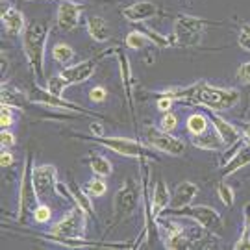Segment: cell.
<instances>
[{
	"label": "cell",
	"mask_w": 250,
	"mask_h": 250,
	"mask_svg": "<svg viewBox=\"0 0 250 250\" xmlns=\"http://www.w3.org/2000/svg\"><path fill=\"white\" fill-rule=\"evenodd\" d=\"M158 228L165 232V241H163V247H165V249L178 250V249H191V247H195V245L191 243V237L186 235L182 224L167 219V221H163Z\"/></svg>",
	"instance_id": "obj_15"
},
{
	"label": "cell",
	"mask_w": 250,
	"mask_h": 250,
	"mask_svg": "<svg viewBox=\"0 0 250 250\" xmlns=\"http://www.w3.org/2000/svg\"><path fill=\"white\" fill-rule=\"evenodd\" d=\"M85 30H87V34L89 37L95 41V43H107L109 41V24H107V21L104 17H100V15H91L87 17L85 21Z\"/></svg>",
	"instance_id": "obj_21"
},
{
	"label": "cell",
	"mask_w": 250,
	"mask_h": 250,
	"mask_svg": "<svg viewBox=\"0 0 250 250\" xmlns=\"http://www.w3.org/2000/svg\"><path fill=\"white\" fill-rule=\"evenodd\" d=\"M170 198H172V193H170L169 186L165 184V180H158L152 189V215L156 221L170 206Z\"/></svg>",
	"instance_id": "obj_19"
},
{
	"label": "cell",
	"mask_w": 250,
	"mask_h": 250,
	"mask_svg": "<svg viewBox=\"0 0 250 250\" xmlns=\"http://www.w3.org/2000/svg\"><path fill=\"white\" fill-rule=\"evenodd\" d=\"M15 143H17V137H15V134L9 128L0 130V146L2 148H13Z\"/></svg>",
	"instance_id": "obj_38"
},
{
	"label": "cell",
	"mask_w": 250,
	"mask_h": 250,
	"mask_svg": "<svg viewBox=\"0 0 250 250\" xmlns=\"http://www.w3.org/2000/svg\"><path fill=\"white\" fill-rule=\"evenodd\" d=\"M241 132H243V137L247 139V143L250 145V123L249 121H243L241 123Z\"/></svg>",
	"instance_id": "obj_42"
},
{
	"label": "cell",
	"mask_w": 250,
	"mask_h": 250,
	"mask_svg": "<svg viewBox=\"0 0 250 250\" xmlns=\"http://www.w3.org/2000/svg\"><path fill=\"white\" fill-rule=\"evenodd\" d=\"M85 191L89 193L93 198H100L104 197L107 193V184L104 178H100V176H97V178H93L87 182V186H85Z\"/></svg>",
	"instance_id": "obj_32"
},
{
	"label": "cell",
	"mask_w": 250,
	"mask_h": 250,
	"mask_svg": "<svg viewBox=\"0 0 250 250\" xmlns=\"http://www.w3.org/2000/svg\"><path fill=\"white\" fill-rule=\"evenodd\" d=\"M161 93L169 95L174 100L197 104L208 111H217V113L232 109L241 100V93L237 89L211 85L204 80L197 82L193 85H188V87H169V89H163Z\"/></svg>",
	"instance_id": "obj_1"
},
{
	"label": "cell",
	"mask_w": 250,
	"mask_h": 250,
	"mask_svg": "<svg viewBox=\"0 0 250 250\" xmlns=\"http://www.w3.org/2000/svg\"><path fill=\"white\" fill-rule=\"evenodd\" d=\"M145 137H146L148 146H152L154 150L161 152V154H167L172 158H180V156L186 154V141L182 137L172 135L170 132H163L160 128L146 126L145 128Z\"/></svg>",
	"instance_id": "obj_8"
},
{
	"label": "cell",
	"mask_w": 250,
	"mask_h": 250,
	"mask_svg": "<svg viewBox=\"0 0 250 250\" xmlns=\"http://www.w3.org/2000/svg\"><path fill=\"white\" fill-rule=\"evenodd\" d=\"M15 163V156L11 154L9 148H2V154H0V165L4 167V169H8Z\"/></svg>",
	"instance_id": "obj_40"
},
{
	"label": "cell",
	"mask_w": 250,
	"mask_h": 250,
	"mask_svg": "<svg viewBox=\"0 0 250 250\" xmlns=\"http://www.w3.org/2000/svg\"><path fill=\"white\" fill-rule=\"evenodd\" d=\"M247 165H250V145L249 143L245 145V146H241L239 150H235V154L226 161V165L223 167L221 174H223V178H228V176L235 174L237 170H241L243 167H247Z\"/></svg>",
	"instance_id": "obj_22"
},
{
	"label": "cell",
	"mask_w": 250,
	"mask_h": 250,
	"mask_svg": "<svg viewBox=\"0 0 250 250\" xmlns=\"http://www.w3.org/2000/svg\"><path fill=\"white\" fill-rule=\"evenodd\" d=\"M160 130L163 132H174L176 128H178V117L176 113H172V111H167V113H161V119H160V126H158Z\"/></svg>",
	"instance_id": "obj_34"
},
{
	"label": "cell",
	"mask_w": 250,
	"mask_h": 250,
	"mask_svg": "<svg viewBox=\"0 0 250 250\" xmlns=\"http://www.w3.org/2000/svg\"><path fill=\"white\" fill-rule=\"evenodd\" d=\"M32 170H34V158H32V152L28 150L24 156L22 169H21V180H19V224H26L28 219H32L36 206L41 202L36 186H34Z\"/></svg>",
	"instance_id": "obj_5"
},
{
	"label": "cell",
	"mask_w": 250,
	"mask_h": 250,
	"mask_svg": "<svg viewBox=\"0 0 250 250\" xmlns=\"http://www.w3.org/2000/svg\"><path fill=\"white\" fill-rule=\"evenodd\" d=\"M48 36H50V26L45 21L28 22L26 30L21 36L22 54H24L28 67H30L32 74L36 76V80H41L45 76V54Z\"/></svg>",
	"instance_id": "obj_2"
},
{
	"label": "cell",
	"mask_w": 250,
	"mask_h": 250,
	"mask_svg": "<svg viewBox=\"0 0 250 250\" xmlns=\"http://www.w3.org/2000/svg\"><path fill=\"white\" fill-rule=\"evenodd\" d=\"M45 87L48 93H52L56 97H63V95H65V89L69 87V82L65 80L62 74H52V76H48Z\"/></svg>",
	"instance_id": "obj_30"
},
{
	"label": "cell",
	"mask_w": 250,
	"mask_h": 250,
	"mask_svg": "<svg viewBox=\"0 0 250 250\" xmlns=\"http://www.w3.org/2000/svg\"><path fill=\"white\" fill-rule=\"evenodd\" d=\"M115 54H117V62H119V71H121V82H123V87H125L126 102H128V109H130L132 119H135V107H134L135 78H134V72H132V65H130V60H128L125 50L115 48Z\"/></svg>",
	"instance_id": "obj_14"
},
{
	"label": "cell",
	"mask_w": 250,
	"mask_h": 250,
	"mask_svg": "<svg viewBox=\"0 0 250 250\" xmlns=\"http://www.w3.org/2000/svg\"><path fill=\"white\" fill-rule=\"evenodd\" d=\"M32 176H34V186H36V191L41 200L48 197L52 191H56V184H58V169H56V165H50V163L36 165L34 170H32Z\"/></svg>",
	"instance_id": "obj_13"
},
{
	"label": "cell",
	"mask_w": 250,
	"mask_h": 250,
	"mask_svg": "<svg viewBox=\"0 0 250 250\" xmlns=\"http://www.w3.org/2000/svg\"><path fill=\"white\" fill-rule=\"evenodd\" d=\"M211 22L197 15H186L182 13L176 17L172 24V32L169 36L170 46H184V48H197L202 43L206 28Z\"/></svg>",
	"instance_id": "obj_3"
},
{
	"label": "cell",
	"mask_w": 250,
	"mask_h": 250,
	"mask_svg": "<svg viewBox=\"0 0 250 250\" xmlns=\"http://www.w3.org/2000/svg\"><path fill=\"white\" fill-rule=\"evenodd\" d=\"M107 52H102L99 56H95V58H89V60H83L80 63H74V65H67V67H63L62 69V74L65 80L69 82V85H80L83 82H87L95 74L97 71V65L99 62L106 56Z\"/></svg>",
	"instance_id": "obj_10"
},
{
	"label": "cell",
	"mask_w": 250,
	"mask_h": 250,
	"mask_svg": "<svg viewBox=\"0 0 250 250\" xmlns=\"http://www.w3.org/2000/svg\"><path fill=\"white\" fill-rule=\"evenodd\" d=\"M82 141H91L100 146H104L107 150L115 152L119 156L125 158H134V160H141V158H148V160H156V156L152 154V146L141 143L137 139H130V137H121V135H102V137H95V135H76Z\"/></svg>",
	"instance_id": "obj_4"
},
{
	"label": "cell",
	"mask_w": 250,
	"mask_h": 250,
	"mask_svg": "<svg viewBox=\"0 0 250 250\" xmlns=\"http://www.w3.org/2000/svg\"><path fill=\"white\" fill-rule=\"evenodd\" d=\"M208 117H209V123H211V126L215 128V132L221 135V139L224 141L226 148H230V146H233V145H237L241 141V137H243L241 128H237L233 123L226 121V119H224L221 113H217V111H209Z\"/></svg>",
	"instance_id": "obj_16"
},
{
	"label": "cell",
	"mask_w": 250,
	"mask_h": 250,
	"mask_svg": "<svg viewBox=\"0 0 250 250\" xmlns=\"http://www.w3.org/2000/svg\"><path fill=\"white\" fill-rule=\"evenodd\" d=\"M217 197H219V200H221V204L224 206V208H233V204H235V191H233V188L230 186V184H226V182H219L217 184Z\"/></svg>",
	"instance_id": "obj_29"
},
{
	"label": "cell",
	"mask_w": 250,
	"mask_h": 250,
	"mask_svg": "<svg viewBox=\"0 0 250 250\" xmlns=\"http://www.w3.org/2000/svg\"><path fill=\"white\" fill-rule=\"evenodd\" d=\"M186 130H188L191 135H198L204 134L206 130H209V117L200 113V111H195L188 115L186 119Z\"/></svg>",
	"instance_id": "obj_26"
},
{
	"label": "cell",
	"mask_w": 250,
	"mask_h": 250,
	"mask_svg": "<svg viewBox=\"0 0 250 250\" xmlns=\"http://www.w3.org/2000/svg\"><path fill=\"white\" fill-rule=\"evenodd\" d=\"M28 102H32V100L24 91L17 89L9 83H2V104H8V106L22 111Z\"/></svg>",
	"instance_id": "obj_23"
},
{
	"label": "cell",
	"mask_w": 250,
	"mask_h": 250,
	"mask_svg": "<svg viewBox=\"0 0 250 250\" xmlns=\"http://www.w3.org/2000/svg\"><path fill=\"white\" fill-rule=\"evenodd\" d=\"M198 193H200V189H198V186L195 182H191V180L180 182L178 186L174 188V191H172L169 209H182L186 206H191L193 200L198 197Z\"/></svg>",
	"instance_id": "obj_18"
},
{
	"label": "cell",
	"mask_w": 250,
	"mask_h": 250,
	"mask_svg": "<svg viewBox=\"0 0 250 250\" xmlns=\"http://www.w3.org/2000/svg\"><path fill=\"white\" fill-rule=\"evenodd\" d=\"M167 215H174V217H186L209 232L211 235H223L224 233V221L223 215L215 209L213 206L208 204H197V206H186L182 209H165Z\"/></svg>",
	"instance_id": "obj_6"
},
{
	"label": "cell",
	"mask_w": 250,
	"mask_h": 250,
	"mask_svg": "<svg viewBox=\"0 0 250 250\" xmlns=\"http://www.w3.org/2000/svg\"><path fill=\"white\" fill-rule=\"evenodd\" d=\"M2 26L6 30L8 36H22V32L26 30L28 22L24 13L17 8V6H6L2 8Z\"/></svg>",
	"instance_id": "obj_17"
},
{
	"label": "cell",
	"mask_w": 250,
	"mask_h": 250,
	"mask_svg": "<svg viewBox=\"0 0 250 250\" xmlns=\"http://www.w3.org/2000/svg\"><path fill=\"white\" fill-rule=\"evenodd\" d=\"M174 102H176V100L172 99V97H169V95H165V93H158L156 106H158V109H160L161 113H167V111H170V109H172V106H174Z\"/></svg>",
	"instance_id": "obj_37"
},
{
	"label": "cell",
	"mask_w": 250,
	"mask_h": 250,
	"mask_svg": "<svg viewBox=\"0 0 250 250\" xmlns=\"http://www.w3.org/2000/svg\"><path fill=\"white\" fill-rule=\"evenodd\" d=\"M233 250H250V202L243 206V228Z\"/></svg>",
	"instance_id": "obj_25"
},
{
	"label": "cell",
	"mask_w": 250,
	"mask_h": 250,
	"mask_svg": "<svg viewBox=\"0 0 250 250\" xmlns=\"http://www.w3.org/2000/svg\"><path fill=\"white\" fill-rule=\"evenodd\" d=\"M237 45L245 52H250V22H243L237 32Z\"/></svg>",
	"instance_id": "obj_35"
},
{
	"label": "cell",
	"mask_w": 250,
	"mask_h": 250,
	"mask_svg": "<svg viewBox=\"0 0 250 250\" xmlns=\"http://www.w3.org/2000/svg\"><path fill=\"white\" fill-rule=\"evenodd\" d=\"M237 80L241 82L243 85H250V62H245L237 67Z\"/></svg>",
	"instance_id": "obj_39"
},
{
	"label": "cell",
	"mask_w": 250,
	"mask_h": 250,
	"mask_svg": "<svg viewBox=\"0 0 250 250\" xmlns=\"http://www.w3.org/2000/svg\"><path fill=\"white\" fill-rule=\"evenodd\" d=\"M82 11H83V4H78L74 0H62L58 9H56V24H58V28L65 34L76 30L80 26Z\"/></svg>",
	"instance_id": "obj_11"
},
{
	"label": "cell",
	"mask_w": 250,
	"mask_h": 250,
	"mask_svg": "<svg viewBox=\"0 0 250 250\" xmlns=\"http://www.w3.org/2000/svg\"><path fill=\"white\" fill-rule=\"evenodd\" d=\"M39 2H46V0H39ZM60 2H62V0H60Z\"/></svg>",
	"instance_id": "obj_43"
},
{
	"label": "cell",
	"mask_w": 250,
	"mask_h": 250,
	"mask_svg": "<svg viewBox=\"0 0 250 250\" xmlns=\"http://www.w3.org/2000/svg\"><path fill=\"white\" fill-rule=\"evenodd\" d=\"M2 2H4V0H2Z\"/></svg>",
	"instance_id": "obj_44"
},
{
	"label": "cell",
	"mask_w": 250,
	"mask_h": 250,
	"mask_svg": "<svg viewBox=\"0 0 250 250\" xmlns=\"http://www.w3.org/2000/svg\"><path fill=\"white\" fill-rule=\"evenodd\" d=\"M89 132L95 135V137H102V135H104V125L100 123V119H99V121H93V123H91Z\"/></svg>",
	"instance_id": "obj_41"
},
{
	"label": "cell",
	"mask_w": 250,
	"mask_h": 250,
	"mask_svg": "<svg viewBox=\"0 0 250 250\" xmlns=\"http://www.w3.org/2000/svg\"><path fill=\"white\" fill-rule=\"evenodd\" d=\"M50 56H52V60L58 63V65L67 67V65L74 60L76 52H74V48H72L69 43H56V45L52 46V50H50Z\"/></svg>",
	"instance_id": "obj_27"
},
{
	"label": "cell",
	"mask_w": 250,
	"mask_h": 250,
	"mask_svg": "<svg viewBox=\"0 0 250 250\" xmlns=\"http://www.w3.org/2000/svg\"><path fill=\"white\" fill-rule=\"evenodd\" d=\"M148 43H150V39L145 36V32H141L139 28L128 32L125 37V46L130 48V50H141V48H145Z\"/></svg>",
	"instance_id": "obj_28"
},
{
	"label": "cell",
	"mask_w": 250,
	"mask_h": 250,
	"mask_svg": "<svg viewBox=\"0 0 250 250\" xmlns=\"http://www.w3.org/2000/svg\"><path fill=\"white\" fill-rule=\"evenodd\" d=\"M121 15L134 24H143L150 19H156L160 15V6L152 0H137L125 8H121Z\"/></svg>",
	"instance_id": "obj_12"
},
{
	"label": "cell",
	"mask_w": 250,
	"mask_h": 250,
	"mask_svg": "<svg viewBox=\"0 0 250 250\" xmlns=\"http://www.w3.org/2000/svg\"><path fill=\"white\" fill-rule=\"evenodd\" d=\"M143 191L135 184V180L126 178L125 184L117 189L115 197H113V221L121 223L128 217H132L137 209L139 200L143 198Z\"/></svg>",
	"instance_id": "obj_7"
},
{
	"label": "cell",
	"mask_w": 250,
	"mask_h": 250,
	"mask_svg": "<svg viewBox=\"0 0 250 250\" xmlns=\"http://www.w3.org/2000/svg\"><path fill=\"white\" fill-rule=\"evenodd\" d=\"M30 100L34 102V104H39V106H46V107H52V109H62V111H72V113H82V115H89V117H95V119H102L100 115L97 113H93L89 109H85V107L82 106H76V104H72L69 100H65L63 97H56L52 93H48L46 87L43 89L39 83H34V93H32V97Z\"/></svg>",
	"instance_id": "obj_9"
},
{
	"label": "cell",
	"mask_w": 250,
	"mask_h": 250,
	"mask_svg": "<svg viewBox=\"0 0 250 250\" xmlns=\"http://www.w3.org/2000/svg\"><path fill=\"white\" fill-rule=\"evenodd\" d=\"M15 107L8 106V104H2L0 106V130H6L15 125Z\"/></svg>",
	"instance_id": "obj_33"
},
{
	"label": "cell",
	"mask_w": 250,
	"mask_h": 250,
	"mask_svg": "<svg viewBox=\"0 0 250 250\" xmlns=\"http://www.w3.org/2000/svg\"><path fill=\"white\" fill-rule=\"evenodd\" d=\"M89 100L95 104H102L107 100V89L104 85H95L89 89Z\"/></svg>",
	"instance_id": "obj_36"
},
{
	"label": "cell",
	"mask_w": 250,
	"mask_h": 250,
	"mask_svg": "<svg viewBox=\"0 0 250 250\" xmlns=\"http://www.w3.org/2000/svg\"><path fill=\"white\" fill-rule=\"evenodd\" d=\"M32 221L36 224H48L52 221V208L45 202H39L32 213Z\"/></svg>",
	"instance_id": "obj_31"
},
{
	"label": "cell",
	"mask_w": 250,
	"mask_h": 250,
	"mask_svg": "<svg viewBox=\"0 0 250 250\" xmlns=\"http://www.w3.org/2000/svg\"><path fill=\"white\" fill-rule=\"evenodd\" d=\"M85 161H87L91 172H93L95 176L109 178V176L113 174V163L107 160L106 156H102V154H89V156L85 158Z\"/></svg>",
	"instance_id": "obj_24"
},
{
	"label": "cell",
	"mask_w": 250,
	"mask_h": 250,
	"mask_svg": "<svg viewBox=\"0 0 250 250\" xmlns=\"http://www.w3.org/2000/svg\"><path fill=\"white\" fill-rule=\"evenodd\" d=\"M191 145L197 146L198 150H206V152H217L226 148L224 141L221 139V135L213 130H206L204 134L198 135H191Z\"/></svg>",
	"instance_id": "obj_20"
}]
</instances>
